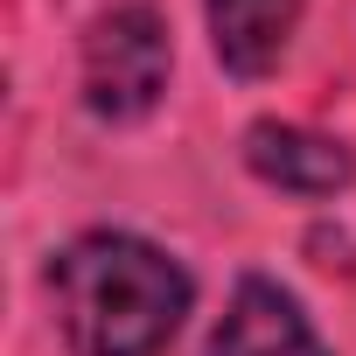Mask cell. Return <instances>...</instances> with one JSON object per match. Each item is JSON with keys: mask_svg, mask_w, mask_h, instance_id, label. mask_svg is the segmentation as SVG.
Wrapping results in <instances>:
<instances>
[{"mask_svg": "<svg viewBox=\"0 0 356 356\" xmlns=\"http://www.w3.org/2000/svg\"><path fill=\"white\" fill-rule=\"evenodd\" d=\"M56 314L70 356H154L182 328L196 286L168 252H154L133 231H91L77 238L56 266Z\"/></svg>", "mask_w": 356, "mask_h": 356, "instance_id": "cell-1", "label": "cell"}, {"mask_svg": "<svg viewBox=\"0 0 356 356\" xmlns=\"http://www.w3.org/2000/svg\"><path fill=\"white\" fill-rule=\"evenodd\" d=\"M168 29L154 8H112L84 42V105L98 119H140L168 91Z\"/></svg>", "mask_w": 356, "mask_h": 356, "instance_id": "cell-2", "label": "cell"}, {"mask_svg": "<svg viewBox=\"0 0 356 356\" xmlns=\"http://www.w3.org/2000/svg\"><path fill=\"white\" fill-rule=\"evenodd\" d=\"M203 356H328V349L307 328L300 300L286 286H273V280L252 273V280H238V293H231L224 321L210 328Z\"/></svg>", "mask_w": 356, "mask_h": 356, "instance_id": "cell-3", "label": "cell"}, {"mask_svg": "<svg viewBox=\"0 0 356 356\" xmlns=\"http://www.w3.org/2000/svg\"><path fill=\"white\" fill-rule=\"evenodd\" d=\"M245 161L259 182L286 189V196H335L349 182V147L342 140H321L307 126H280V119H259L245 133Z\"/></svg>", "mask_w": 356, "mask_h": 356, "instance_id": "cell-4", "label": "cell"}, {"mask_svg": "<svg viewBox=\"0 0 356 356\" xmlns=\"http://www.w3.org/2000/svg\"><path fill=\"white\" fill-rule=\"evenodd\" d=\"M300 22V0H210V49L231 77H266Z\"/></svg>", "mask_w": 356, "mask_h": 356, "instance_id": "cell-5", "label": "cell"}]
</instances>
